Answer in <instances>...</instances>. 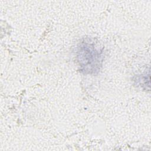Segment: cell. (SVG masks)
Returning a JSON list of instances; mask_svg holds the SVG:
<instances>
[{"instance_id":"cell-1","label":"cell","mask_w":151,"mask_h":151,"mask_svg":"<svg viewBox=\"0 0 151 151\" xmlns=\"http://www.w3.org/2000/svg\"><path fill=\"white\" fill-rule=\"evenodd\" d=\"M104 48L94 39H83L76 48V58L80 71L86 74H96L102 67Z\"/></svg>"}]
</instances>
